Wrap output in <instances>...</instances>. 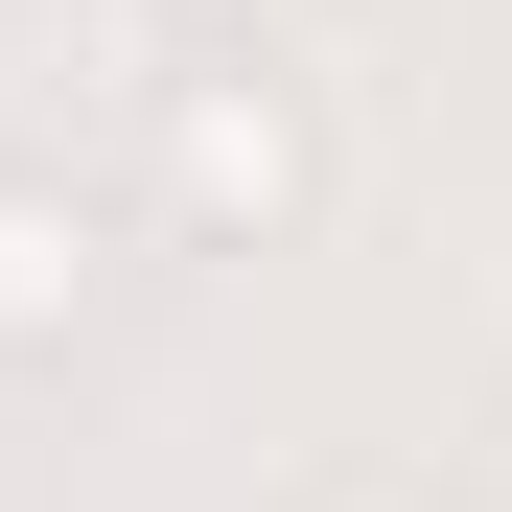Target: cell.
Instances as JSON below:
<instances>
[{
	"mask_svg": "<svg viewBox=\"0 0 512 512\" xmlns=\"http://www.w3.org/2000/svg\"><path fill=\"white\" fill-rule=\"evenodd\" d=\"M94 326V187L70 163H0V373H47Z\"/></svg>",
	"mask_w": 512,
	"mask_h": 512,
	"instance_id": "obj_2",
	"label": "cell"
},
{
	"mask_svg": "<svg viewBox=\"0 0 512 512\" xmlns=\"http://www.w3.org/2000/svg\"><path fill=\"white\" fill-rule=\"evenodd\" d=\"M187 24H210V47H256V24H280V0H187Z\"/></svg>",
	"mask_w": 512,
	"mask_h": 512,
	"instance_id": "obj_3",
	"label": "cell"
},
{
	"mask_svg": "<svg viewBox=\"0 0 512 512\" xmlns=\"http://www.w3.org/2000/svg\"><path fill=\"white\" fill-rule=\"evenodd\" d=\"M140 187H163V233H210V256H280V233L326 210V117H303V70H256V47H210V70H140Z\"/></svg>",
	"mask_w": 512,
	"mask_h": 512,
	"instance_id": "obj_1",
	"label": "cell"
},
{
	"mask_svg": "<svg viewBox=\"0 0 512 512\" xmlns=\"http://www.w3.org/2000/svg\"><path fill=\"white\" fill-rule=\"evenodd\" d=\"M326 512H419V489H326Z\"/></svg>",
	"mask_w": 512,
	"mask_h": 512,
	"instance_id": "obj_4",
	"label": "cell"
}]
</instances>
